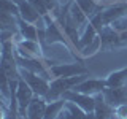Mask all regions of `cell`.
<instances>
[{
  "label": "cell",
  "instance_id": "1",
  "mask_svg": "<svg viewBox=\"0 0 127 119\" xmlns=\"http://www.w3.org/2000/svg\"><path fill=\"white\" fill-rule=\"evenodd\" d=\"M87 78V75H79V76H70V78H53L49 84V92L46 95L48 102L57 100L62 98L68 90H71L73 87H76L81 81H84Z\"/></svg>",
  "mask_w": 127,
  "mask_h": 119
},
{
  "label": "cell",
  "instance_id": "2",
  "mask_svg": "<svg viewBox=\"0 0 127 119\" xmlns=\"http://www.w3.org/2000/svg\"><path fill=\"white\" fill-rule=\"evenodd\" d=\"M19 75H21V78L26 79V83L32 87V90H33L35 95H40V97L46 98L48 92H49V84H51L49 79L41 76V75H38V73H33V71H29L26 68H21V67H19Z\"/></svg>",
  "mask_w": 127,
  "mask_h": 119
},
{
  "label": "cell",
  "instance_id": "3",
  "mask_svg": "<svg viewBox=\"0 0 127 119\" xmlns=\"http://www.w3.org/2000/svg\"><path fill=\"white\" fill-rule=\"evenodd\" d=\"M35 94L32 87L26 83L24 78L18 79V89H16V100H18V116L26 119L27 118V108H29L30 102L33 100Z\"/></svg>",
  "mask_w": 127,
  "mask_h": 119
},
{
  "label": "cell",
  "instance_id": "4",
  "mask_svg": "<svg viewBox=\"0 0 127 119\" xmlns=\"http://www.w3.org/2000/svg\"><path fill=\"white\" fill-rule=\"evenodd\" d=\"M49 73L53 78H70V76H79V75H87L89 71L83 62L78 63H53L49 65Z\"/></svg>",
  "mask_w": 127,
  "mask_h": 119
},
{
  "label": "cell",
  "instance_id": "5",
  "mask_svg": "<svg viewBox=\"0 0 127 119\" xmlns=\"http://www.w3.org/2000/svg\"><path fill=\"white\" fill-rule=\"evenodd\" d=\"M98 40H100V48L103 51H111L114 48L126 46L124 41L121 38V33L118 30H114L111 26H105L98 33Z\"/></svg>",
  "mask_w": 127,
  "mask_h": 119
},
{
  "label": "cell",
  "instance_id": "6",
  "mask_svg": "<svg viewBox=\"0 0 127 119\" xmlns=\"http://www.w3.org/2000/svg\"><path fill=\"white\" fill-rule=\"evenodd\" d=\"M67 102H73L75 105H78L81 110H84L86 113H94L95 106H97V97L95 95H87V94H81L76 90H68L64 95Z\"/></svg>",
  "mask_w": 127,
  "mask_h": 119
},
{
  "label": "cell",
  "instance_id": "7",
  "mask_svg": "<svg viewBox=\"0 0 127 119\" xmlns=\"http://www.w3.org/2000/svg\"><path fill=\"white\" fill-rule=\"evenodd\" d=\"M108 87L106 79H97V78H86L84 81H81L76 87H73V90L87 95H98Z\"/></svg>",
  "mask_w": 127,
  "mask_h": 119
},
{
  "label": "cell",
  "instance_id": "8",
  "mask_svg": "<svg viewBox=\"0 0 127 119\" xmlns=\"http://www.w3.org/2000/svg\"><path fill=\"white\" fill-rule=\"evenodd\" d=\"M43 21H45V26H46V29H45V41L48 45H53V43H62V45H65L67 41H65V38H64L65 33H62V30H61L62 27L57 26V22H56L54 19H51L49 14L45 16Z\"/></svg>",
  "mask_w": 127,
  "mask_h": 119
},
{
  "label": "cell",
  "instance_id": "9",
  "mask_svg": "<svg viewBox=\"0 0 127 119\" xmlns=\"http://www.w3.org/2000/svg\"><path fill=\"white\" fill-rule=\"evenodd\" d=\"M105 102L108 103L110 106L116 108V106L122 105V103H127V87L121 86V87H106L102 92Z\"/></svg>",
  "mask_w": 127,
  "mask_h": 119
},
{
  "label": "cell",
  "instance_id": "10",
  "mask_svg": "<svg viewBox=\"0 0 127 119\" xmlns=\"http://www.w3.org/2000/svg\"><path fill=\"white\" fill-rule=\"evenodd\" d=\"M19 10V18H22L24 21L30 24H37L40 19H43V16L38 13V10L35 8L29 0H14Z\"/></svg>",
  "mask_w": 127,
  "mask_h": 119
},
{
  "label": "cell",
  "instance_id": "11",
  "mask_svg": "<svg viewBox=\"0 0 127 119\" xmlns=\"http://www.w3.org/2000/svg\"><path fill=\"white\" fill-rule=\"evenodd\" d=\"M124 14H127V2H118L114 5L105 8V10H102L103 26H111L116 19H119Z\"/></svg>",
  "mask_w": 127,
  "mask_h": 119
},
{
  "label": "cell",
  "instance_id": "12",
  "mask_svg": "<svg viewBox=\"0 0 127 119\" xmlns=\"http://www.w3.org/2000/svg\"><path fill=\"white\" fill-rule=\"evenodd\" d=\"M48 100L45 97L35 95L33 100L30 102L27 108V119H45V111H46Z\"/></svg>",
  "mask_w": 127,
  "mask_h": 119
},
{
  "label": "cell",
  "instance_id": "13",
  "mask_svg": "<svg viewBox=\"0 0 127 119\" xmlns=\"http://www.w3.org/2000/svg\"><path fill=\"white\" fill-rule=\"evenodd\" d=\"M97 35H98V30L95 29L94 24H91V21H89V22H87V26H84V32H83L81 38H79L78 51H83V53H86V49L94 43V40L97 38Z\"/></svg>",
  "mask_w": 127,
  "mask_h": 119
},
{
  "label": "cell",
  "instance_id": "14",
  "mask_svg": "<svg viewBox=\"0 0 127 119\" xmlns=\"http://www.w3.org/2000/svg\"><path fill=\"white\" fill-rule=\"evenodd\" d=\"M18 30L19 35L26 40H33V41H38V33L40 30L35 27V24H30L27 21H24L22 18L18 16Z\"/></svg>",
  "mask_w": 127,
  "mask_h": 119
},
{
  "label": "cell",
  "instance_id": "15",
  "mask_svg": "<svg viewBox=\"0 0 127 119\" xmlns=\"http://www.w3.org/2000/svg\"><path fill=\"white\" fill-rule=\"evenodd\" d=\"M67 100L65 98H57V100L48 102L46 111H45V119H59V116L62 114V111L65 110Z\"/></svg>",
  "mask_w": 127,
  "mask_h": 119
},
{
  "label": "cell",
  "instance_id": "16",
  "mask_svg": "<svg viewBox=\"0 0 127 119\" xmlns=\"http://www.w3.org/2000/svg\"><path fill=\"white\" fill-rule=\"evenodd\" d=\"M68 13H70V18L73 19V22L76 24L78 27L87 26V22H89V18H87L86 13L78 6V3L75 2V0H71V2L68 3Z\"/></svg>",
  "mask_w": 127,
  "mask_h": 119
},
{
  "label": "cell",
  "instance_id": "17",
  "mask_svg": "<svg viewBox=\"0 0 127 119\" xmlns=\"http://www.w3.org/2000/svg\"><path fill=\"white\" fill-rule=\"evenodd\" d=\"M105 79H106L108 87H121V86H124L126 81H127V65L122 67V68H119V70H116V71H113V73H110Z\"/></svg>",
  "mask_w": 127,
  "mask_h": 119
},
{
  "label": "cell",
  "instance_id": "18",
  "mask_svg": "<svg viewBox=\"0 0 127 119\" xmlns=\"http://www.w3.org/2000/svg\"><path fill=\"white\" fill-rule=\"evenodd\" d=\"M18 48L24 49L26 53L32 54L33 57H43V53H41V46L38 45V41H33V40H21L18 41Z\"/></svg>",
  "mask_w": 127,
  "mask_h": 119
},
{
  "label": "cell",
  "instance_id": "19",
  "mask_svg": "<svg viewBox=\"0 0 127 119\" xmlns=\"http://www.w3.org/2000/svg\"><path fill=\"white\" fill-rule=\"evenodd\" d=\"M75 2L78 3V6L84 11L86 16L89 19L92 18L94 14H97L98 11H100V6H98V3L95 2V0H75Z\"/></svg>",
  "mask_w": 127,
  "mask_h": 119
},
{
  "label": "cell",
  "instance_id": "20",
  "mask_svg": "<svg viewBox=\"0 0 127 119\" xmlns=\"http://www.w3.org/2000/svg\"><path fill=\"white\" fill-rule=\"evenodd\" d=\"M114 118L116 119H127V103H122L114 108Z\"/></svg>",
  "mask_w": 127,
  "mask_h": 119
},
{
  "label": "cell",
  "instance_id": "21",
  "mask_svg": "<svg viewBox=\"0 0 127 119\" xmlns=\"http://www.w3.org/2000/svg\"><path fill=\"white\" fill-rule=\"evenodd\" d=\"M86 119H95V116H94V113H87V116H86Z\"/></svg>",
  "mask_w": 127,
  "mask_h": 119
}]
</instances>
